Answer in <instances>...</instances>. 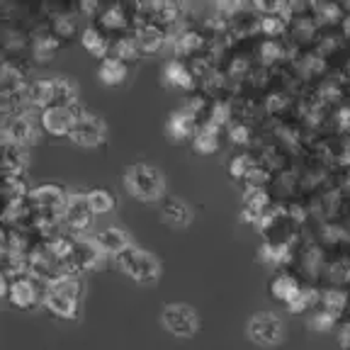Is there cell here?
I'll use <instances>...</instances> for the list:
<instances>
[{
	"label": "cell",
	"instance_id": "obj_13",
	"mask_svg": "<svg viewBox=\"0 0 350 350\" xmlns=\"http://www.w3.org/2000/svg\"><path fill=\"white\" fill-rule=\"evenodd\" d=\"M27 68L17 61L8 59L0 68V98H20L29 85Z\"/></svg>",
	"mask_w": 350,
	"mask_h": 350
},
{
	"label": "cell",
	"instance_id": "obj_8",
	"mask_svg": "<svg viewBox=\"0 0 350 350\" xmlns=\"http://www.w3.org/2000/svg\"><path fill=\"white\" fill-rule=\"evenodd\" d=\"M95 214L88 204L85 192H71L68 195V204L64 209V224L66 231H71L73 236H85L93 229Z\"/></svg>",
	"mask_w": 350,
	"mask_h": 350
},
{
	"label": "cell",
	"instance_id": "obj_47",
	"mask_svg": "<svg viewBox=\"0 0 350 350\" xmlns=\"http://www.w3.org/2000/svg\"><path fill=\"white\" fill-rule=\"evenodd\" d=\"M338 343H340V348H343V350H350V323H345V326L340 328Z\"/></svg>",
	"mask_w": 350,
	"mask_h": 350
},
{
	"label": "cell",
	"instance_id": "obj_10",
	"mask_svg": "<svg viewBox=\"0 0 350 350\" xmlns=\"http://www.w3.org/2000/svg\"><path fill=\"white\" fill-rule=\"evenodd\" d=\"M282 336H284L282 321L270 312L256 314V317L248 321V338L258 345H265V348L278 345L280 340H282Z\"/></svg>",
	"mask_w": 350,
	"mask_h": 350
},
{
	"label": "cell",
	"instance_id": "obj_20",
	"mask_svg": "<svg viewBox=\"0 0 350 350\" xmlns=\"http://www.w3.org/2000/svg\"><path fill=\"white\" fill-rule=\"evenodd\" d=\"M200 124L202 122L197 120V117L187 115L185 109H175L173 115L168 117V124H165V131H168V137L173 139V142H185V139H192L197 134V129H200Z\"/></svg>",
	"mask_w": 350,
	"mask_h": 350
},
{
	"label": "cell",
	"instance_id": "obj_45",
	"mask_svg": "<svg viewBox=\"0 0 350 350\" xmlns=\"http://www.w3.org/2000/svg\"><path fill=\"white\" fill-rule=\"evenodd\" d=\"M331 124L336 126V131H340V134H345V137H348V134H350V107H348V105H343V107L336 109Z\"/></svg>",
	"mask_w": 350,
	"mask_h": 350
},
{
	"label": "cell",
	"instance_id": "obj_22",
	"mask_svg": "<svg viewBox=\"0 0 350 350\" xmlns=\"http://www.w3.org/2000/svg\"><path fill=\"white\" fill-rule=\"evenodd\" d=\"M258 61L273 71L275 66L290 61V46L284 44V39H262L258 44Z\"/></svg>",
	"mask_w": 350,
	"mask_h": 350
},
{
	"label": "cell",
	"instance_id": "obj_26",
	"mask_svg": "<svg viewBox=\"0 0 350 350\" xmlns=\"http://www.w3.org/2000/svg\"><path fill=\"white\" fill-rule=\"evenodd\" d=\"M219 137H221V129H219V126L209 124V122H202L200 129H197V134L192 137V148H195L197 153H202V156H212V153H217L219 146H221Z\"/></svg>",
	"mask_w": 350,
	"mask_h": 350
},
{
	"label": "cell",
	"instance_id": "obj_28",
	"mask_svg": "<svg viewBox=\"0 0 350 350\" xmlns=\"http://www.w3.org/2000/svg\"><path fill=\"white\" fill-rule=\"evenodd\" d=\"M109 56H115V59L124 61L126 66L134 64V61L142 59V49H139L137 39H134V34L126 32V34H120V37L112 42V49H109Z\"/></svg>",
	"mask_w": 350,
	"mask_h": 350
},
{
	"label": "cell",
	"instance_id": "obj_19",
	"mask_svg": "<svg viewBox=\"0 0 350 350\" xmlns=\"http://www.w3.org/2000/svg\"><path fill=\"white\" fill-rule=\"evenodd\" d=\"M98 243L103 246V251L107 253V256H124L126 251H129L134 243H131V236L126 229H122V226H107V229H103L98 236Z\"/></svg>",
	"mask_w": 350,
	"mask_h": 350
},
{
	"label": "cell",
	"instance_id": "obj_32",
	"mask_svg": "<svg viewBox=\"0 0 350 350\" xmlns=\"http://www.w3.org/2000/svg\"><path fill=\"white\" fill-rule=\"evenodd\" d=\"M319 301H321V292L317 287H301L290 301H287V312L290 314H306L319 309Z\"/></svg>",
	"mask_w": 350,
	"mask_h": 350
},
{
	"label": "cell",
	"instance_id": "obj_43",
	"mask_svg": "<svg viewBox=\"0 0 350 350\" xmlns=\"http://www.w3.org/2000/svg\"><path fill=\"white\" fill-rule=\"evenodd\" d=\"M334 326H336V317H331L323 309H314L312 317H309V328H312L314 334H326Z\"/></svg>",
	"mask_w": 350,
	"mask_h": 350
},
{
	"label": "cell",
	"instance_id": "obj_34",
	"mask_svg": "<svg viewBox=\"0 0 350 350\" xmlns=\"http://www.w3.org/2000/svg\"><path fill=\"white\" fill-rule=\"evenodd\" d=\"M51 83H54V105L73 107L78 103V85L68 76H56L51 78Z\"/></svg>",
	"mask_w": 350,
	"mask_h": 350
},
{
	"label": "cell",
	"instance_id": "obj_29",
	"mask_svg": "<svg viewBox=\"0 0 350 350\" xmlns=\"http://www.w3.org/2000/svg\"><path fill=\"white\" fill-rule=\"evenodd\" d=\"M161 217H163L165 224L173 226V229H183V226L190 224V209H187V204L183 202V200H175V197H170V200L163 202Z\"/></svg>",
	"mask_w": 350,
	"mask_h": 350
},
{
	"label": "cell",
	"instance_id": "obj_40",
	"mask_svg": "<svg viewBox=\"0 0 350 350\" xmlns=\"http://www.w3.org/2000/svg\"><path fill=\"white\" fill-rule=\"evenodd\" d=\"M270 183H273V170L258 161L256 168H253L246 180H243V185H246V190H268Z\"/></svg>",
	"mask_w": 350,
	"mask_h": 350
},
{
	"label": "cell",
	"instance_id": "obj_38",
	"mask_svg": "<svg viewBox=\"0 0 350 350\" xmlns=\"http://www.w3.org/2000/svg\"><path fill=\"white\" fill-rule=\"evenodd\" d=\"M88 204L93 209V214H109L115 209V195L105 187H93V190L85 192Z\"/></svg>",
	"mask_w": 350,
	"mask_h": 350
},
{
	"label": "cell",
	"instance_id": "obj_49",
	"mask_svg": "<svg viewBox=\"0 0 350 350\" xmlns=\"http://www.w3.org/2000/svg\"><path fill=\"white\" fill-rule=\"evenodd\" d=\"M348 231H350V219H348Z\"/></svg>",
	"mask_w": 350,
	"mask_h": 350
},
{
	"label": "cell",
	"instance_id": "obj_31",
	"mask_svg": "<svg viewBox=\"0 0 350 350\" xmlns=\"http://www.w3.org/2000/svg\"><path fill=\"white\" fill-rule=\"evenodd\" d=\"M299 290H301L299 280H297L292 273H278L273 278V282H270V295H273L278 301H282V304H287Z\"/></svg>",
	"mask_w": 350,
	"mask_h": 350
},
{
	"label": "cell",
	"instance_id": "obj_30",
	"mask_svg": "<svg viewBox=\"0 0 350 350\" xmlns=\"http://www.w3.org/2000/svg\"><path fill=\"white\" fill-rule=\"evenodd\" d=\"M49 29L56 34V37L61 39V42H71V39H76L78 34V22L76 17H73L71 10H66V8H61L59 12H56L54 17H49Z\"/></svg>",
	"mask_w": 350,
	"mask_h": 350
},
{
	"label": "cell",
	"instance_id": "obj_39",
	"mask_svg": "<svg viewBox=\"0 0 350 350\" xmlns=\"http://www.w3.org/2000/svg\"><path fill=\"white\" fill-rule=\"evenodd\" d=\"M256 156H251V153H239V156H234V159L229 161V175L234 178V180H246L248 173H251L253 168H256Z\"/></svg>",
	"mask_w": 350,
	"mask_h": 350
},
{
	"label": "cell",
	"instance_id": "obj_15",
	"mask_svg": "<svg viewBox=\"0 0 350 350\" xmlns=\"http://www.w3.org/2000/svg\"><path fill=\"white\" fill-rule=\"evenodd\" d=\"M22 103H25V109H32L39 115L44 109H49L54 105V83H51V78H39V81L29 83L27 90L22 93Z\"/></svg>",
	"mask_w": 350,
	"mask_h": 350
},
{
	"label": "cell",
	"instance_id": "obj_36",
	"mask_svg": "<svg viewBox=\"0 0 350 350\" xmlns=\"http://www.w3.org/2000/svg\"><path fill=\"white\" fill-rule=\"evenodd\" d=\"M287 29H290V20L278 12L273 15H260V34L265 39H284L287 37Z\"/></svg>",
	"mask_w": 350,
	"mask_h": 350
},
{
	"label": "cell",
	"instance_id": "obj_16",
	"mask_svg": "<svg viewBox=\"0 0 350 350\" xmlns=\"http://www.w3.org/2000/svg\"><path fill=\"white\" fill-rule=\"evenodd\" d=\"M163 81L170 88H178V90H185V93H192L195 88H200L197 78L190 71V64L185 59H178V56L163 64Z\"/></svg>",
	"mask_w": 350,
	"mask_h": 350
},
{
	"label": "cell",
	"instance_id": "obj_4",
	"mask_svg": "<svg viewBox=\"0 0 350 350\" xmlns=\"http://www.w3.org/2000/svg\"><path fill=\"white\" fill-rule=\"evenodd\" d=\"M117 262H120L122 273L139 284H153L161 278L159 258L153 256L151 251H146V248L131 246L124 256L117 258Z\"/></svg>",
	"mask_w": 350,
	"mask_h": 350
},
{
	"label": "cell",
	"instance_id": "obj_1",
	"mask_svg": "<svg viewBox=\"0 0 350 350\" xmlns=\"http://www.w3.org/2000/svg\"><path fill=\"white\" fill-rule=\"evenodd\" d=\"M85 284H83L81 275H66V278L56 280L44 290V306L49 309L54 317L59 319H76L78 309H81V297Z\"/></svg>",
	"mask_w": 350,
	"mask_h": 350
},
{
	"label": "cell",
	"instance_id": "obj_9",
	"mask_svg": "<svg viewBox=\"0 0 350 350\" xmlns=\"http://www.w3.org/2000/svg\"><path fill=\"white\" fill-rule=\"evenodd\" d=\"M44 284H39L37 280H32L29 275L17 278L10 282V292L5 299L10 301V306L20 309V312H32L39 304H44Z\"/></svg>",
	"mask_w": 350,
	"mask_h": 350
},
{
	"label": "cell",
	"instance_id": "obj_27",
	"mask_svg": "<svg viewBox=\"0 0 350 350\" xmlns=\"http://www.w3.org/2000/svg\"><path fill=\"white\" fill-rule=\"evenodd\" d=\"M129 76V66L124 61L115 59V56H107V59L100 61L98 66V78L105 85H122Z\"/></svg>",
	"mask_w": 350,
	"mask_h": 350
},
{
	"label": "cell",
	"instance_id": "obj_42",
	"mask_svg": "<svg viewBox=\"0 0 350 350\" xmlns=\"http://www.w3.org/2000/svg\"><path fill=\"white\" fill-rule=\"evenodd\" d=\"M229 134V142L236 144V146H248L253 142V129L251 124H243V122H234V124L226 129Z\"/></svg>",
	"mask_w": 350,
	"mask_h": 350
},
{
	"label": "cell",
	"instance_id": "obj_21",
	"mask_svg": "<svg viewBox=\"0 0 350 350\" xmlns=\"http://www.w3.org/2000/svg\"><path fill=\"white\" fill-rule=\"evenodd\" d=\"M287 37H290V44L295 46H304V44L319 42V22L314 20V15H304V17H292L290 20V29H287Z\"/></svg>",
	"mask_w": 350,
	"mask_h": 350
},
{
	"label": "cell",
	"instance_id": "obj_37",
	"mask_svg": "<svg viewBox=\"0 0 350 350\" xmlns=\"http://www.w3.org/2000/svg\"><path fill=\"white\" fill-rule=\"evenodd\" d=\"M29 190L25 178H5L3 180V204H17V202H27Z\"/></svg>",
	"mask_w": 350,
	"mask_h": 350
},
{
	"label": "cell",
	"instance_id": "obj_3",
	"mask_svg": "<svg viewBox=\"0 0 350 350\" xmlns=\"http://www.w3.org/2000/svg\"><path fill=\"white\" fill-rule=\"evenodd\" d=\"M42 120L39 112H17V115L3 120V146H25L29 148L32 144H37L42 139Z\"/></svg>",
	"mask_w": 350,
	"mask_h": 350
},
{
	"label": "cell",
	"instance_id": "obj_7",
	"mask_svg": "<svg viewBox=\"0 0 350 350\" xmlns=\"http://www.w3.org/2000/svg\"><path fill=\"white\" fill-rule=\"evenodd\" d=\"M161 321H163V326L168 328L170 334L180 336V338H190V336L197 334V328H200L197 312L190 304H180V301L165 304L163 312H161Z\"/></svg>",
	"mask_w": 350,
	"mask_h": 350
},
{
	"label": "cell",
	"instance_id": "obj_41",
	"mask_svg": "<svg viewBox=\"0 0 350 350\" xmlns=\"http://www.w3.org/2000/svg\"><path fill=\"white\" fill-rule=\"evenodd\" d=\"M290 105H292V95L287 90H275V93H268V98H265V112L280 117L282 112L290 109Z\"/></svg>",
	"mask_w": 350,
	"mask_h": 350
},
{
	"label": "cell",
	"instance_id": "obj_46",
	"mask_svg": "<svg viewBox=\"0 0 350 350\" xmlns=\"http://www.w3.org/2000/svg\"><path fill=\"white\" fill-rule=\"evenodd\" d=\"M105 5H100V3H93V0H83V3H78V15L88 17V20H98L100 15H103Z\"/></svg>",
	"mask_w": 350,
	"mask_h": 350
},
{
	"label": "cell",
	"instance_id": "obj_17",
	"mask_svg": "<svg viewBox=\"0 0 350 350\" xmlns=\"http://www.w3.org/2000/svg\"><path fill=\"white\" fill-rule=\"evenodd\" d=\"M29 49L39 64H49L61 49V39L51 29H34L29 37Z\"/></svg>",
	"mask_w": 350,
	"mask_h": 350
},
{
	"label": "cell",
	"instance_id": "obj_48",
	"mask_svg": "<svg viewBox=\"0 0 350 350\" xmlns=\"http://www.w3.org/2000/svg\"><path fill=\"white\" fill-rule=\"evenodd\" d=\"M340 34L345 37V42H350V12H345V20L340 22Z\"/></svg>",
	"mask_w": 350,
	"mask_h": 350
},
{
	"label": "cell",
	"instance_id": "obj_25",
	"mask_svg": "<svg viewBox=\"0 0 350 350\" xmlns=\"http://www.w3.org/2000/svg\"><path fill=\"white\" fill-rule=\"evenodd\" d=\"M98 27L103 32H124L131 27L129 12H126V5H105L103 15L98 17Z\"/></svg>",
	"mask_w": 350,
	"mask_h": 350
},
{
	"label": "cell",
	"instance_id": "obj_23",
	"mask_svg": "<svg viewBox=\"0 0 350 350\" xmlns=\"http://www.w3.org/2000/svg\"><path fill=\"white\" fill-rule=\"evenodd\" d=\"M81 44L83 49L88 51L90 56H95V59H107L109 56V49H112V42L107 39V32H103V29L98 27V25H88L85 29L81 32Z\"/></svg>",
	"mask_w": 350,
	"mask_h": 350
},
{
	"label": "cell",
	"instance_id": "obj_11",
	"mask_svg": "<svg viewBox=\"0 0 350 350\" xmlns=\"http://www.w3.org/2000/svg\"><path fill=\"white\" fill-rule=\"evenodd\" d=\"M105 134H107L105 122L100 120L98 115H93V112H85V115H81L76 120V126H73L68 139H71L73 144H78V146L93 148L105 142Z\"/></svg>",
	"mask_w": 350,
	"mask_h": 350
},
{
	"label": "cell",
	"instance_id": "obj_18",
	"mask_svg": "<svg viewBox=\"0 0 350 350\" xmlns=\"http://www.w3.org/2000/svg\"><path fill=\"white\" fill-rule=\"evenodd\" d=\"M131 34H134V39H137L139 49H142L144 56L159 54V51L165 46V42L170 39L168 32H165L163 27H159V25H144V27L131 29Z\"/></svg>",
	"mask_w": 350,
	"mask_h": 350
},
{
	"label": "cell",
	"instance_id": "obj_35",
	"mask_svg": "<svg viewBox=\"0 0 350 350\" xmlns=\"http://www.w3.org/2000/svg\"><path fill=\"white\" fill-rule=\"evenodd\" d=\"M348 306V295H345L340 287H328V290H321V301H319V309L328 312L331 317L338 319L340 314L345 312Z\"/></svg>",
	"mask_w": 350,
	"mask_h": 350
},
{
	"label": "cell",
	"instance_id": "obj_12",
	"mask_svg": "<svg viewBox=\"0 0 350 350\" xmlns=\"http://www.w3.org/2000/svg\"><path fill=\"white\" fill-rule=\"evenodd\" d=\"M42 129L49 137H71L73 126H76V112L73 107H61V105H51L49 109H44L42 115Z\"/></svg>",
	"mask_w": 350,
	"mask_h": 350
},
{
	"label": "cell",
	"instance_id": "obj_33",
	"mask_svg": "<svg viewBox=\"0 0 350 350\" xmlns=\"http://www.w3.org/2000/svg\"><path fill=\"white\" fill-rule=\"evenodd\" d=\"M312 15L319 27H334L345 20V8L338 3H312Z\"/></svg>",
	"mask_w": 350,
	"mask_h": 350
},
{
	"label": "cell",
	"instance_id": "obj_5",
	"mask_svg": "<svg viewBox=\"0 0 350 350\" xmlns=\"http://www.w3.org/2000/svg\"><path fill=\"white\" fill-rule=\"evenodd\" d=\"M68 195L71 192L54 183H46V185H39L29 190L27 202L32 207L34 217H61L64 219V209L68 204Z\"/></svg>",
	"mask_w": 350,
	"mask_h": 350
},
{
	"label": "cell",
	"instance_id": "obj_14",
	"mask_svg": "<svg viewBox=\"0 0 350 350\" xmlns=\"http://www.w3.org/2000/svg\"><path fill=\"white\" fill-rule=\"evenodd\" d=\"M173 46H175V54L178 59H195V56H202L209 46V39L202 29H195V27H187L183 29L178 37H173Z\"/></svg>",
	"mask_w": 350,
	"mask_h": 350
},
{
	"label": "cell",
	"instance_id": "obj_6",
	"mask_svg": "<svg viewBox=\"0 0 350 350\" xmlns=\"http://www.w3.org/2000/svg\"><path fill=\"white\" fill-rule=\"evenodd\" d=\"M107 253L98 243V239H88V236H73V256L68 260V268L73 275L93 273L103 265Z\"/></svg>",
	"mask_w": 350,
	"mask_h": 350
},
{
	"label": "cell",
	"instance_id": "obj_24",
	"mask_svg": "<svg viewBox=\"0 0 350 350\" xmlns=\"http://www.w3.org/2000/svg\"><path fill=\"white\" fill-rule=\"evenodd\" d=\"M29 153L25 146H3V180L5 178H25Z\"/></svg>",
	"mask_w": 350,
	"mask_h": 350
},
{
	"label": "cell",
	"instance_id": "obj_2",
	"mask_svg": "<svg viewBox=\"0 0 350 350\" xmlns=\"http://www.w3.org/2000/svg\"><path fill=\"white\" fill-rule=\"evenodd\" d=\"M124 190L142 202H156L165 192V180L161 170L146 163H134L124 173Z\"/></svg>",
	"mask_w": 350,
	"mask_h": 350
},
{
	"label": "cell",
	"instance_id": "obj_44",
	"mask_svg": "<svg viewBox=\"0 0 350 350\" xmlns=\"http://www.w3.org/2000/svg\"><path fill=\"white\" fill-rule=\"evenodd\" d=\"M328 280L334 284H343L350 280V260L340 258V260L331 262V268H328Z\"/></svg>",
	"mask_w": 350,
	"mask_h": 350
}]
</instances>
